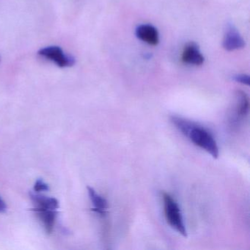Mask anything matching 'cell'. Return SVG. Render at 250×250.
<instances>
[{
	"label": "cell",
	"instance_id": "cell-1",
	"mask_svg": "<svg viewBox=\"0 0 250 250\" xmlns=\"http://www.w3.org/2000/svg\"><path fill=\"white\" fill-rule=\"evenodd\" d=\"M171 121L184 135L191 140V143L211 155L213 159L219 157L217 143L207 129L180 117H171Z\"/></svg>",
	"mask_w": 250,
	"mask_h": 250
},
{
	"label": "cell",
	"instance_id": "cell-2",
	"mask_svg": "<svg viewBox=\"0 0 250 250\" xmlns=\"http://www.w3.org/2000/svg\"><path fill=\"white\" fill-rule=\"evenodd\" d=\"M164 210L165 217L171 228L179 232L183 236L187 237V229L184 225L181 209L178 203L167 193H163Z\"/></svg>",
	"mask_w": 250,
	"mask_h": 250
},
{
	"label": "cell",
	"instance_id": "cell-3",
	"mask_svg": "<svg viewBox=\"0 0 250 250\" xmlns=\"http://www.w3.org/2000/svg\"><path fill=\"white\" fill-rule=\"evenodd\" d=\"M38 55L43 59L53 62L60 68H71L76 63L74 57L66 53L62 48L58 46L42 48L38 52Z\"/></svg>",
	"mask_w": 250,
	"mask_h": 250
},
{
	"label": "cell",
	"instance_id": "cell-4",
	"mask_svg": "<svg viewBox=\"0 0 250 250\" xmlns=\"http://www.w3.org/2000/svg\"><path fill=\"white\" fill-rule=\"evenodd\" d=\"M222 46L228 52H233L245 46V42L234 26L229 25L225 31Z\"/></svg>",
	"mask_w": 250,
	"mask_h": 250
},
{
	"label": "cell",
	"instance_id": "cell-5",
	"mask_svg": "<svg viewBox=\"0 0 250 250\" xmlns=\"http://www.w3.org/2000/svg\"><path fill=\"white\" fill-rule=\"evenodd\" d=\"M181 60L184 63L191 65H200L204 62V57L198 46L193 42L186 45L183 50Z\"/></svg>",
	"mask_w": 250,
	"mask_h": 250
},
{
	"label": "cell",
	"instance_id": "cell-6",
	"mask_svg": "<svg viewBox=\"0 0 250 250\" xmlns=\"http://www.w3.org/2000/svg\"><path fill=\"white\" fill-rule=\"evenodd\" d=\"M136 36L142 42L156 46L159 42V34L157 29L151 24H141L136 28Z\"/></svg>",
	"mask_w": 250,
	"mask_h": 250
},
{
	"label": "cell",
	"instance_id": "cell-7",
	"mask_svg": "<svg viewBox=\"0 0 250 250\" xmlns=\"http://www.w3.org/2000/svg\"><path fill=\"white\" fill-rule=\"evenodd\" d=\"M33 210L37 213L41 220L43 222L46 232L48 234L52 233L58 214V210L36 207Z\"/></svg>",
	"mask_w": 250,
	"mask_h": 250
},
{
	"label": "cell",
	"instance_id": "cell-8",
	"mask_svg": "<svg viewBox=\"0 0 250 250\" xmlns=\"http://www.w3.org/2000/svg\"><path fill=\"white\" fill-rule=\"evenodd\" d=\"M87 191H88L90 200H91L92 203L94 206L92 210L98 213L99 216H102V217L106 216V210L108 208V203L106 199L99 195L95 191L94 188H92V187H87Z\"/></svg>",
	"mask_w": 250,
	"mask_h": 250
},
{
	"label": "cell",
	"instance_id": "cell-9",
	"mask_svg": "<svg viewBox=\"0 0 250 250\" xmlns=\"http://www.w3.org/2000/svg\"><path fill=\"white\" fill-rule=\"evenodd\" d=\"M235 118L238 120L243 119L249 113L250 109V101L249 97L242 90L235 92Z\"/></svg>",
	"mask_w": 250,
	"mask_h": 250
},
{
	"label": "cell",
	"instance_id": "cell-10",
	"mask_svg": "<svg viewBox=\"0 0 250 250\" xmlns=\"http://www.w3.org/2000/svg\"><path fill=\"white\" fill-rule=\"evenodd\" d=\"M30 196L33 203L36 205V207L45 208H51L54 210H58L59 208V202L54 197H46V196L33 192H30Z\"/></svg>",
	"mask_w": 250,
	"mask_h": 250
},
{
	"label": "cell",
	"instance_id": "cell-11",
	"mask_svg": "<svg viewBox=\"0 0 250 250\" xmlns=\"http://www.w3.org/2000/svg\"><path fill=\"white\" fill-rule=\"evenodd\" d=\"M49 190V187L43 180L39 179L36 181L34 185L35 192H40V191H47Z\"/></svg>",
	"mask_w": 250,
	"mask_h": 250
},
{
	"label": "cell",
	"instance_id": "cell-12",
	"mask_svg": "<svg viewBox=\"0 0 250 250\" xmlns=\"http://www.w3.org/2000/svg\"><path fill=\"white\" fill-rule=\"evenodd\" d=\"M233 80L237 83H241V84H245L247 86L250 85V76L247 75V74H237V75L234 76Z\"/></svg>",
	"mask_w": 250,
	"mask_h": 250
},
{
	"label": "cell",
	"instance_id": "cell-13",
	"mask_svg": "<svg viewBox=\"0 0 250 250\" xmlns=\"http://www.w3.org/2000/svg\"><path fill=\"white\" fill-rule=\"evenodd\" d=\"M7 210V205L0 197V213H4Z\"/></svg>",
	"mask_w": 250,
	"mask_h": 250
},
{
	"label": "cell",
	"instance_id": "cell-14",
	"mask_svg": "<svg viewBox=\"0 0 250 250\" xmlns=\"http://www.w3.org/2000/svg\"><path fill=\"white\" fill-rule=\"evenodd\" d=\"M1 60H2V58H1V56H0V62H1Z\"/></svg>",
	"mask_w": 250,
	"mask_h": 250
}]
</instances>
